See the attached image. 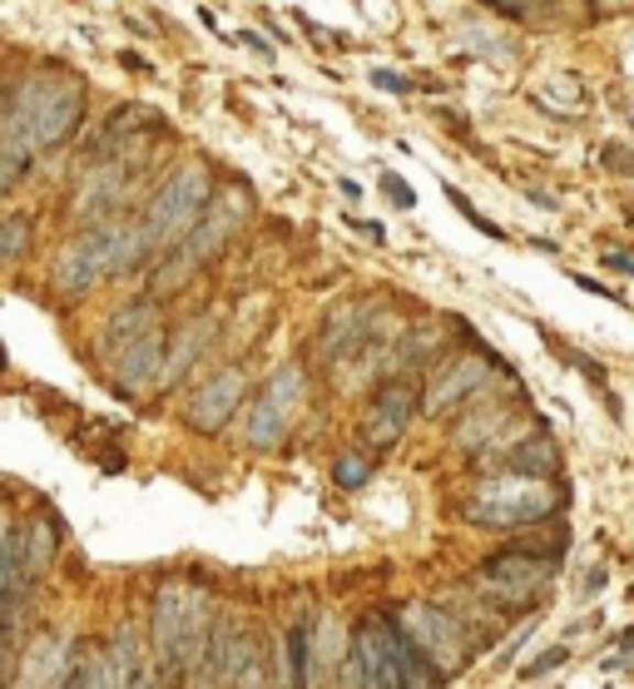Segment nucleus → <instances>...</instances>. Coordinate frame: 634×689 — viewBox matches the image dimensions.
Segmentation results:
<instances>
[{
    "instance_id": "obj_6",
    "label": "nucleus",
    "mask_w": 634,
    "mask_h": 689,
    "mask_svg": "<svg viewBox=\"0 0 634 689\" xmlns=\"http://www.w3.org/2000/svg\"><path fill=\"white\" fill-rule=\"evenodd\" d=\"M243 219H248V189H238V184H223V189L214 194V204L204 209V219L194 223V233H188V239L178 243L174 253H164V259H158L154 298H164L168 288H178L184 278H194L204 263H214L218 253L228 249V239L243 229Z\"/></svg>"
},
{
    "instance_id": "obj_26",
    "label": "nucleus",
    "mask_w": 634,
    "mask_h": 689,
    "mask_svg": "<svg viewBox=\"0 0 634 689\" xmlns=\"http://www.w3.org/2000/svg\"><path fill=\"white\" fill-rule=\"evenodd\" d=\"M545 342H550V352H560V358H565V362H570V368H580V372H584V378H590V382H594V387H604V362L584 358V352H575V348H560V342H555V338H545Z\"/></svg>"
},
{
    "instance_id": "obj_5",
    "label": "nucleus",
    "mask_w": 634,
    "mask_h": 689,
    "mask_svg": "<svg viewBox=\"0 0 634 689\" xmlns=\"http://www.w3.org/2000/svg\"><path fill=\"white\" fill-rule=\"evenodd\" d=\"M214 194H218V184H214V174H208V164H198V160L178 164V169L149 194L144 214H139V229H144L149 253H154V259L174 253L178 243L194 233V223L204 219Z\"/></svg>"
},
{
    "instance_id": "obj_23",
    "label": "nucleus",
    "mask_w": 634,
    "mask_h": 689,
    "mask_svg": "<svg viewBox=\"0 0 634 689\" xmlns=\"http://www.w3.org/2000/svg\"><path fill=\"white\" fill-rule=\"evenodd\" d=\"M332 481H337V491H362L367 481H372V457L367 451H337V461H332Z\"/></svg>"
},
{
    "instance_id": "obj_18",
    "label": "nucleus",
    "mask_w": 634,
    "mask_h": 689,
    "mask_svg": "<svg viewBox=\"0 0 634 689\" xmlns=\"http://www.w3.org/2000/svg\"><path fill=\"white\" fill-rule=\"evenodd\" d=\"M149 328H158V298H129L99 322V352L114 358L119 348H129L134 338H144Z\"/></svg>"
},
{
    "instance_id": "obj_8",
    "label": "nucleus",
    "mask_w": 634,
    "mask_h": 689,
    "mask_svg": "<svg viewBox=\"0 0 634 689\" xmlns=\"http://www.w3.org/2000/svg\"><path fill=\"white\" fill-rule=\"evenodd\" d=\"M105 278H114V229H109V219L69 233V239L59 243L55 263H50V288L65 303L89 298Z\"/></svg>"
},
{
    "instance_id": "obj_16",
    "label": "nucleus",
    "mask_w": 634,
    "mask_h": 689,
    "mask_svg": "<svg viewBox=\"0 0 634 689\" xmlns=\"http://www.w3.org/2000/svg\"><path fill=\"white\" fill-rule=\"evenodd\" d=\"M218 338V318L214 313H194V318H184L174 332H168V348H164V378H158V392L178 387V382L188 378V372L198 368V358H204L208 348H214Z\"/></svg>"
},
{
    "instance_id": "obj_28",
    "label": "nucleus",
    "mask_w": 634,
    "mask_h": 689,
    "mask_svg": "<svg viewBox=\"0 0 634 689\" xmlns=\"http://www.w3.org/2000/svg\"><path fill=\"white\" fill-rule=\"evenodd\" d=\"M382 194L392 204H402V209H416V194H412V184H406L402 174H382Z\"/></svg>"
},
{
    "instance_id": "obj_17",
    "label": "nucleus",
    "mask_w": 634,
    "mask_h": 689,
    "mask_svg": "<svg viewBox=\"0 0 634 689\" xmlns=\"http://www.w3.org/2000/svg\"><path fill=\"white\" fill-rule=\"evenodd\" d=\"M505 422H511V407H501V402L466 412V417L451 427V447L476 451V457H501V447L511 441V431H501Z\"/></svg>"
},
{
    "instance_id": "obj_37",
    "label": "nucleus",
    "mask_w": 634,
    "mask_h": 689,
    "mask_svg": "<svg viewBox=\"0 0 634 689\" xmlns=\"http://www.w3.org/2000/svg\"><path fill=\"white\" fill-rule=\"evenodd\" d=\"M634 0H594V11H604V15H620V11H630Z\"/></svg>"
},
{
    "instance_id": "obj_34",
    "label": "nucleus",
    "mask_w": 634,
    "mask_h": 689,
    "mask_svg": "<svg viewBox=\"0 0 634 689\" xmlns=\"http://www.w3.org/2000/svg\"><path fill=\"white\" fill-rule=\"evenodd\" d=\"M604 580H610V570H604V566H590V576H584L580 595H584V600H594V595H600V590H604Z\"/></svg>"
},
{
    "instance_id": "obj_21",
    "label": "nucleus",
    "mask_w": 634,
    "mask_h": 689,
    "mask_svg": "<svg viewBox=\"0 0 634 689\" xmlns=\"http://www.w3.org/2000/svg\"><path fill=\"white\" fill-rule=\"evenodd\" d=\"M283 649H287V669H293L297 689H313V649H317V620L297 615L293 625L283 630Z\"/></svg>"
},
{
    "instance_id": "obj_2",
    "label": "nucleus",
    "mask_w": 634,
    "mask_h": 689,
    "mask_svg": "<svg viewBox=\"0 0 634 689\" xmlns=\"http://www.w3.org/2000/svg\"><path fill=\"white\" fill-rule=\"evenodd\" d=\"M441 685L446 679L402 635L392 605L367 610L347 630V649L337 659V689H441Z\"/></svg>"
},
{
    "instance_id": "obj_35",
    "label": "nucleus",
    "mask_w": 634,
    "mask_h": 689,
    "mask_svg": "<svg viewBox=\"0 0 634 689\" xmlns=\"http://www.w3.org/2000/svg\"><path fill=\"white\" fill-rule=\"evenodd\" d=\"M604 269H614V273H634V249H610V253H604Z\"/></svg>"
},
{
    "instance_id": "obj_40",
    "label": "nucleus",
    "mask_w": 634,
    "mask_h": 689,
    "mask_svg": "<svg viewBox=\"0 0 634 689\" xmlns=\"http://www.w3.org/2000/svg\"><path fill=\"white\" fill-rule=\"evenodd\" d=\"M630 219H634V214H630Z\"/></svg>"
},
{
    "instance_id": "obj_20",
    "label": "nucleus",
    "mask_w": 634,
    "mask_h": 689,
    "mask_svg": "<svg viewBox=\"0 0 634 689\" xmlns=\"http://www.w3.org/2000/svg\"><path fill=\"white\" fill-rule=\"evenodd\" d=\"M501 471H515V477H540V481H555L560 471V441L545 437V431H531L525 441H515V451L505 457Z\"/></svg>"
},
{
    "instance_id": "obj_10",
    "label": "nucleus",
    "mask_w": 634,
    "mask_h": 689,
    "mask_svg": "<svg viewBox=\"0 0 634 689\" xmlns=\"http://www.w3.org/2000/svg\"><path fill=\"white\" fill-rule=\"evenodd\" d=\"M555 576H560V560L555 556H540V550H525V546H505L476 566L471 590H485V595H495L501 605L525 610V605H535V595H540Z\"/></svg>"
},
{
    "instance_id": "obj_3",
    "label": "nucleus",
    "mask_w": 634,
    "mask_h": 689,
    "mask_svg": "<svg viewBox=\"0 0 634 689\" xmlns=\"http://www.w3.org/2000/svg\"><path fill=\"white\" fill-rule=\"evenodd\" d=\"M214 615V595L198 580H158L154 600H149V655L164 669L168 685H184V675L204 659Z\"/></svg>"
},
{
    "instance_id": "obj_4",
    "label": "nucleus",
    "mask_w": 634,
    "mask_h": 689,
    "mask_svg": "<svg viewBox=\"0 0 634 689\" xmlns=\"http://www.w3.org/2000/svg\"><path fill=\"white\" fill-rule=\"evenodd\" d=\"M570 491L540 477H515V471H495L481 477L461 501V521L476 531H525L545 526V521L565 516Z\"/></svg>"
},
{
    "instance_id": "obj_1",
    "label": "nucleus",
    "mask_w": 634,
    "mask_h": 689,
    "mask_svg": "<svg viewBox=\"0 0 634 689\" xmlns=\"http://www.w3.org/2000/svg\"><path fill=\"white\" fill-rule=\"evenodd\" d=\"M85 124V80L65 65H35L6 90L0 105V154L35 164L40 154L69 144Z\"/></svg>"
},
{
    "instance_id": "obj_29",
    "label": "nucleus",
    "mask_w": 634,
    "mask_h": 689,
    "mask_svg": "<svg viewBox=\"0 0 634 689\" xmlns=\"http://www.w3.org/2000/svg\"><path fill=\"white\" fill-rule=\"evenodd\" d=\"M570 283L575 288H584V293H594V298H604V303H624V293H614L610 283H594L590 273H570Z\"/></svg>"
},
{
    "instance_id": "obj_27",
    "label": "nucleus",
    "mask_w": 634,
    "mask_h": 689,
    "mask_svg": "<svg viewBox=\"0 0 634 689\" xmlns=\"http://www.w3.org/2000/svg\"><path fill=\"white\" fill-rule=\"evenodd\" d=\"M600 164L610 174H634V150H624V144H604L600 150Z\"/></svg>"
},
{
    "instance_id": "obj_32",
    "label": "nucleus",
    "mask_w": 634,
    "mask_h": 689,
    "mask_svg": "<svg viewBox=\"0 0 634 689\" xmlns=\"http://www.w3.org/2000/svg\"><path fill=\"white\" fill-rule=\"evenodd\" d=\"M372 85L376 90H392V95H412V80H402V75H392V70H372Z\"/></svg>"
},
{
    "instance_id": "obj_13",
    "label": "nucleus",
    "mask_w": 634,
    "mask_h": 689,
    "mask_svg": "<svg viewBox=\"0 0 634 689\" xmlns=\"http://www.w3.org/2000/svg\"><path fill=\"white\" fill-rule=\"evenodd\" d=\"M164 348H168V328L158 322V328H149L144 338H134L129 348H119L114 358H105L114 397H124V402L149 397V392L158 387V378H164Z\"/></svg>"
},
{
    "instance_id": "obj_19",
    "label": "nucleus",
    "mask_w": 634,
    "mask_h": 689,
    "mask_svg": "<svg viewBox=\"0 0 634 689\" xmlns=\"http://www.w3.org/2000/svg\"><path fill=\"white\" fill-rule=\"evenodd\" d=\"M59 540H65V521L45 516V521H25L20 526V586L40 580L59 556Z\"/></svg>"
},
{
    "instance_id": "obj_31",
    "label": "nucleus",
    "mask_w": 634,
    "mask_h": 689,
    "mask_svg": "<svg viewBox=\"0 0 634 689\" xmlns=\"http://www.w3.org/2000/svg\"><path fill=\"white\" fill-rule=\"evenodd\" d=\"M531 635H535V620H531V625H525V630H521V635H515V639H511V645H505V655H495V665H491V669H505V665H511V659H515V655H521V649H525V645H531Z\"/></svg>"
},
{
    "instance_id": "obj_14",
    "label": "nucleus",
    "mask_w": 634,
    "mask_h": 689,
    "mask_svg": "<svg viewBox=\"0 0 634 689\" xmlns=\"http://www.w3.org/2000/svg\"><path fill=\"white\" fill-rule=\"evenodd\" d=\"M422 412V382L416 378H386L382 387H376L372 407L362 412V441L367 447H396V441L406 437V427H412V417Z\"/></svg>"
},
{
    "instance_id": "obj_24",
    "label": "nucleus",
    "mask_w": 634,
    "mask_h": 689,
    "mask_svg": "<svg viewBox=\"0 0 634 689\" xmlns=\"http://www.w3.org/2000/svg\"><path fill=\"white\" fill-rule=\"evenodd\" d=\"M233 689H273V669H267V639H263V635H258V645H253V655H248V665L238 669Z\"/></svg>"
},
{
    "instance_id": "obj_12",
    "label": "nucleus",
    "mask_w": 634,
    "mask_h": 689,
    "mask_svg": "<svg viewBox=\"0 0 634 689\" xmlns=\"http://www.w3.org/2000/svg\"><path fill=\"white\" fill-rule=\"evenodd\" d=\"M248 402V378L243 368H218L214 378H204L194 392H188L184 402V427L188 431H204V437H214V431H223L228 422L243 412Z\"/></svg>"
},
{
    "instance_id": "obj_39",
    "label": "nucleus",
    "mask_w": 634,
    "mask_h": 689,
    "mask_svg": "<svg viewBox=\"0 0 634 689\" xmlns=\"http://www.w3.org/2000/svg\"><path fill=\"white\" fill-rule=\"evenodd\" d=\"M6 649H10V645H6V615H0V655H6Z\"/></svg>"
},
{
    "instance_id": "obj_11",
    "label": "nucleus",
    "mask_w": 634,
    "mask_h": 689,
    "mask_svg": "<svg viewBox=\"0 0 634 689\" xmlns=\"http://www.w3.org/2000/svg\"><path fill=\"white\" fill-rule=\"evenodd\" d=\"M491 368H501V358H491L485 348L446 358L441 368H431V378H426V387H422V412H426V417H446V412L466 407L471 397H481V392H485V382H491Z\"/></svg>"
},
{
    "instance_id": "obj_15",
    "label": "nucleus",
    "mask_w": 634,
    "mask_h": 689,
    "mask_svg": "<svg viewBox=\"0 0 634 689\" xmlns=\"http://www.w3.org/2000/svg\"><path fill=\"white\" fill-rule=\"evenodd\" d=\"M372 328H376L372 308H362V303H337L323 318V328H317V358H323L327 368H337L342 358H357V352L372 342Z\"/></svg>"
},
{
    "instance_id": "obj_38",
    "label": "nucleus",
    "mask_w": 634,
    "mask_h": 689,
    "mask_svg": "<svg viewBox=\"0 0 634 689\" xmlns=\"http://www.w3.org/2000/svg\"><path fill=\"white\" fill-rule=\"evenodd\" d=\"M238 41H243V45H253V51H258V55H267V41H263V35H253V31H243V35H238Z\"/></svg>"
},
{
    "instance_id": "obj_22",
    "label": "nucleus",
    "mask_w": 634,
    "mask_h": 689,
    "mask_svg": "<svg viewBox=\"0 0 634 689\" xmlns=\"http://www.w3.org/2000/svg\"><path fill=\"white\" fill-rule=\"evenodd\" d=\"M30 253H35V214L6 209V214H0V269L25 263Z\"/></svg>"
},
{
    "instance_id": "obj_7",
    "label": "nucleus",
    "mask_w": 634,
    "mask_h": 689,
    "mask_svg": "<svg viewBox=\"0 0 634 689\" xmlns=\"http://www.w3.org/2000/svg\"><path fill=\"white\" fill-rule=\"evenodd\" d=\"M396 625H402V635L416 645V655H422L441 679H456L466 665H471V655H476L471 639H466V630L456 625L451 610L436 605V600H406V605L396 610Z\"/></svg>"
},
{
    "instance_id": "obj_25",
    "label": "nucleus",
    "mask_w": 634,
    "mask_h": 689,
    "mask_svg": "<svg viewBox=\"0 0 634 689\" xmlns=\"http://www.w3.org/2000/svg\"><path fill=\"white\" fill-rule=\"evenodd\" d=\"M560 665H570V645H550V649H540V655H535L531 665H521V679H545L550 669H560Z\"/></svg>"
},
{
    "instance_id": "obj_36",
    "label": "nucleus",
    "mask_w": 634,
    "mask_h": 689,
    "mask_svg": "<svg viewBox=\"0 0 634 689\" xmlns=\"http://www.w3.org/2000/svg\"><path fill=\"white\" fill-rule=\"evenodd\" d=\"M491 6H501V11H535L545 0H491Z\"/></svg>"
},
{
    "instance_id": "obj_9",
    "label": "nucleus",
    "mask_w": 634,
    "mask_h": 689,
    "mask_svg": "<svg viewBox=\"0 0 634 689\" xmlns=\"http://www.w3.org/2000/svg\"><path fill=\"white\" fill-rule=\"evenodd\" d=\"M303 368L297 362H283L277 372H267V382L253 392V397L243 402V437L248 447L258 451H273L287 441V431H293L297 422V407H303Z\"/></svg>"
},
{
    "instance_id": "obj_33",
    "label": "nucleus",
    "mask_w": 634,
    "mask_h": 689,
    "mask_svg": "<svg viewBox=\"0 0 634 689\" xmlns=\"http://www.w3.org/2000/svg\"><path fill=\"white\" fill-rule=\"evenodd\" d=\"M630 655H634V625H630V630H620V635H614V655L604 659V665L614 669V665H624V659H630Z\"/></svg>"
},
{
    "instance_id": "obj_30",
    "label": "nucleus",
    "mask_w": 634,
    "mask_h": 689,
    "mask_svg": "<svg viewBox=\"0 0 634 689\" xmlns=\"http://www.w3.org/2000/svg\"><path fill=\"white\" fill-rule=\"evenodd\" d=\"M20 179H25V164H15L10 154H0V199H6V194L15 189Z\"/></svg>"
}]
</instances>
